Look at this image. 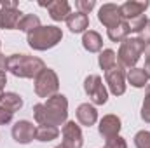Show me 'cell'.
I'll return each mask as SVG.
<instances>
[{"instance_id": "cell-11", "label": "cell", "mask_w": 150, "mask_h": 148, "mask_svg": "<svg viewBox=\"0 0 150 148\" xmlns=\"http://www.w3.org/2000/svg\"><path fill=\"white\" fill-rule=\"evenodd\" d=\"M35 125L28 120H19L12 125V138L14 141L21 143V145H28L30 141L35 140Z\"/></svg>"}, {"instance_id": "cell-29", "label": "cell", "mask_w": 150, "mask_h": 148, "mask_svg": "<svg viewBox=\"0 0 150 148\" xmlns=\"http://www.w3.org/2000/svg\"><path fill=\"white\" fill-rule=\"evenodd\" d=\"M12 115H14V113H11V111H7L5 108H2V106H0V125L9 124V122L12 120Z\"/></svg>"}, {"instance_id": "cell-34", "label": "cell", "mask_w": 150, "mask_h": 148, "mask_svg": "<svg viewBox=\"0 0 150 148\" xmlns=\"http://www.w3.org/2000/svg\"><path fill=\"white\" fill-rule=\"evenodd\" d=\"M54 148H63V147H61V145H58V147H54Z\"/></svg>"}, {"instance_id": "cell-20", "label": "cell", "mask_w": 150, "mask_h": 148, "mask_svg": "<svg viewBox=\"0 0 150 148\" xmlns=\"http://www.w3.org/2000/svg\"><path fill=\"white\" fill-rule=\"evenodd\" d=\"M127 82L133 85V87H145L147 84H149V77L147 73L143 72V68H131L129 72H127Z\"/></svg>"}, {"instance_id": "cell-32", "label": "cell", "mask_w": 150, "mask_h": 148, "mask_svg": "<svg viewBox=\"0 0 150 148\" xmlns=\"http://www.w3.org/2000/svg\"><path fill=\"white\" fill-rule=\"evenodd\" d=\"M7 61H9V58H5L4 54H0V72L7 70Z\"/></svg>"}, {"instance_id": "cell-30", "label": "cell", "mask_w": 150, "mask_h": 148, "mask_svg": "<svg viewBox=\"0 0 150 148\" xmlns=\"http://www.w3.org/2000/svg\"><path fill=\"white\" fill-rule=\"evenodd\" d=\"M138 38H140L142 42H145V45H149V44H150V19H149L147 26L143 28V32L140 33V37H138Z\"/></svg>"}, {"instance_id": "cell-19", "label": "cell", "mask_w": 150, "mask_h": 148, "mask_svg": "<svg viewBox=\"0 0 150 148\" xmlns=\"http://www.w3.org/2000/svg\"><path fill=\"white\" fill-rule=\"evenodd\" d=\"M98 63H100V68H101V70L108 72V70H112V68H115V66L119 65V61H117V54L113 52L112 49H103V51L100 52Z\"/></svg>"}, {"instance_id": "cell-28", "label": "cell", "mask_w": 150, "mask_h": 148, "mask_svg": "<svg viewBox=\"0 0 150 148\" xmlns=\"http://www.w3.org/2000/svg\"><path fill=\"white\" fill-rule=\"evenodd\" d=\"M105 148H127V143L122 136H113L105 141Z\"/></svg>"}, {"instance_id": "cell-18", "label": "cell", "mask_w": 150, "mask_h": 148, "mask_svg": "<svg viewBox=\"0 0 150 148\" xmlns=\"http://www.w3.org/2000/svg\"><path fill=\"white\" fill-rule=\"evenodd\" d=\"M0 106L5 108L7 111H11V113H14V111L23 108V99L16 92H4V96L0 98Z\"/></svg>"}, {"instance_id": "cell-6", "label": "cell", "mask_w": 150, "mask_h": 148, "mask_svg": "<svg viewBox=\"0 0 150 148\" xmlns=\"http://www.w3.org/2000/svg\"><path fill=\"white\" fill-rule=\"evenodd\" d=\"M84 91L94 105H105L108 101V92L100 75H87L84 80Z\"/></svg>"}, {"instance_id": "cell-2", "label": "cell", "mask_w": 150, "mask_h": 148, "mask_svg": "<svg viewBox=\"0 0 150 148\" xmlns=\"http://www.w3.org/2000/svg\"><path fill=\"white\" fill-rule=\"evenodd\" d=\"M7 70L14 77H19V78H37L45 70V63L35 56L12 54V56H9Z\"/></svg>"}, {"instance_id": "cell-1", "label": "cell", "mask_w": 150, "mask_h": 148, "mask_svg": "<svg viewBox=\"0 0 150 148\" xmlns=\"http://www.w3.org/2000/svg\"><path fill=\"white\" fill-rule=\"evenodd\" d=\"M68 117V99L63 94L49 98L45 103H37L33 106V118L38 125H65Z\"/></svg>"}, {"instance_id": "cell-26", "label": "cell", "mask_w": 150, "mask_h": 148, "mask_svg": "<svg viewBox=\"0 0 150 148\" xmlns=\"http://www.w3.org/2000/svg\"><path fill=\"white\" fill-rule=\"evenodd\" d=\"M142 118L150 124V84L147 85V92H145V101L142 105Z\"/></svg>"}, {"instance_id": "cell-9", "label": "cell", "mask_w": 150, "mask_h": 148, "mask_svg": "<svg viewBox=\"0 0 150 148\" xmlns=\"http://www.w3.org/2000/svg\"><path fill=\"white\" fill-rule=\"evenodd\" d=\"M105 82L110 89L113 96H122L126 92V75H124V68L120 65H117L115 68L105 72Z\"/></svg>"}, {"instance_id": "cell-4", "label": "cell", "mask_w": 150, "mask_h": 148, "mask_svg": "<svg viewBox=\"0 0 150 148\" xmlns=\"http://www.w3.org/2000/svg\"><path fill=\"white\" fill-rule=\"evenodd\" d=\"M145 42H142L138 37L134 38H126L124 42H120V49L117 54V61L122 68H134V65L138 63L140 56L145 52Z\"/></svg>"}, {"instance_id": "cell-7", "label": "cell", "mask_w": 150, "mask_h": 148, "mask_svg": "<svg viewBox=\"0 0 150 148\" xmlns=\"http://www.w3.org/2000/svg\"><path fill=\"white\" fill-rule=\"evenodd\" d=\"M21 18H23V14L18 9V2H14V0L0 2V28L16 30Z\"/></svg>"}, {"instance_id": "cell-13", "label": "cell", "mask_w": 150, "mask_h": 148, "mask_svg": "<svg viewBox=\"0 0 150 148\" xmlns=\"http://www.w3.org/2000/svg\"><path fill=\"white\" fill-rule=\"evenodd\" d=\"M120 118L117 115H105L101 120H100V125H98V131H100V136L107 141L113 136H119V131H120Z\"/></svg>"}, {"instance_id": "cell-3", "label": "cell", "mask_w": 150, "mask_h": 148, "mask_svg": "<svg viewBox=\"0 0 150 148\" xmlns=\"http://www.w3.org/2000/svg\"><path fill=\"white\" fill-rule=\"evenodd\" d=\"M63 38V32L58 26H38L33 32L28 33L26 42L32 49L35 51H47L52 49L54 45H58Z\"/></svg>"}, {"instance_id": "cell-8", "label": "cell", "mask_w": 150, "mask_h": 148, "mask_svg": "<svg viewBox=\"0 0 150 148\" xmlns=\"http://www.w3.org/2000/svg\"><path fill=\"white\" fill-rule=\"evenodd\" d=\"M61 136H63V141H61L63 148H82V145H84V136H82L80 125L75 124V120H68L63 125Z\"/></svg>"}, {"instance_id": "cell-12", "label": "cell", "mask_w": 150, "mask_h": 148, "mask_svg": "<svg viewBox=\"0 0 150 148\" xmlns=\"http://www.w3.org/2000/svg\"><path fill=\"white\" fill-rule=\"evenodd\" d=\"M40 7H45L47 9V12H49V16H51V19H54V21H67V18L72 14V11H70V4L67 2V0H52V2H40L38 4Z\"/></svg>"}, {"instance_id": "cell-35", "label": "cell", "mask_w": 150, "mask_h": 148, "mask_svg": "<svg viewBox=\"0 0 150 148\" xmlns=\"http://www.w3.org/2000/svg\"><path fill=\"white\" fill-rule=\"evenodd\" d=\"M2 96H4V92H2V91H0V98H2Z\"/></svg>"}, {"instance_id": "cell-17", "label": "cell", "mask_w": 150, "mask_h": 148, "mask_svg": "<svg viewBox=\"0 0 150 148\" xmlns=\"http://www.w3.org/2000/svg\"><path fill=\"white\" fill-rule=\"evenodd\" d=\"M82 45H84V49L89 51V52H100L101 47H103V38H101V35H100L98 32L89 30V32H86L84 37H82Z\"/></svg>"}, {"instance_id": "cell-27", "label": "cell", "mask_w": 150, "mask_h": 148, "mask_svg": "<svg viewBox=\"0 0 150 148\" xmlns=\"http://www.w3.org/2000/svg\"><path fill=\"white\" fill-rule=\"evenodd\" d=\"M75 7L79 9V12L89 14V12L96 7V2H94V0H77V2H75Z\"/></svg>"}, {"instance_id": "cell-22", "label": "cell", "mask_w": 150, "mask_h": 148, "mask_svg": "<svg viewBox=\"0 0 150 148\" xmlns=\"http://www.w3.org/2000/svg\"><path fill=\"white\" fill-rule=\"evenodd\" d=\"M59 136V129L54 125H38L35 129V140L38 141H52Z\"/></svg>"}, {"instance_id": "cell-10", "label": "cell", "mask_w": 150, "mask_h": 148, "mask_svg": "<svg viewBox=\"0 0 150 148\" xmlns=\"http://www.w3.org/2000/svg\"><path fill=\"white\" fill-rule=\"evenodd\" d=\"M98 19L101 25L108 28H115L117 25H120L124 19H122V14H120V5H115V4H103L98 11Z\"/></svg>"}, {"instance_id": "cell-24", "label": "cell", "mask_w": 150, "mask_h": 148, "mask_svg": "<svg viewBox=\"0 0 150 148\" xmlns=\"http://www.w3.org/2000/svg\"><path fill=\"white\" fill-rule=\"evenodd\" d=\"M147 23H149V19H147V16L145 14H142V16H138V18H134V19H131V21H127V25H129V32L131 33H142L143 32V28L147 26Z\"/></svg>"}, {"instance_id": "cell-23", "label": "cell", "mask_w": 150, "mask_h": 148, "mask_svg": "<svg viewBox=\"0 0 150 148\" xmlns=\"http://www.w3.org/2000/svg\"><path fill=\"white\" fill-rule=\"evenodd\" d=\"M38 26H40V19H38V16H35V14H23V18L19 19L16 30H21V32L30 33V32H33L35 28H38Z\"/></svg>"}, {"instance_id": "cell-16", "label": "cell", "mask_w": 150, "mask_h": 148, "mask_svg": "<svg viewBox=\"0 0 150 148\" xmlns=\"http://www.w3.org/2000/svg\"><path fill=\"white\" fill-rule=\"evenodd\" d=\"M67 26L72 33H86L87 26H89V18L87 14H82V12H72L68 18H67Z\"/></svg>"}, {"instance_id": "cell-15", "label": "cell", "mask_w": 150, "mask_h": 148, "mask_svg": "<svg viewBox=\"0 0 150 148\" xmlns=\"http://www.w3.org/2000/svg\"><path fill=\"white\" fill-rule=\"evenodd\" d=\"M77 120H79L82 125L91 127V125H94L96 120H98V111H96V108H94L93 105L82 103V105L77 108Z\"/></svg>"}, {"instance_id": "cell-31", "label": "cell", "mask_w": 150, "mask_h": 148, "mask_svg": "<svg viewBox=\"0 0 150 148\" xmlns=\"http://www.w3.org/2000/svg\"><path fill=\"white\" fill-rule=\"evenodd\" d=\"M143 72L150 78V44L145 47V66H143Z\"/></svg>"}, {"instance_id": "cell-21", "label": "cell", "mask_w": 150, "mask_h": 148, "mask_svg": "<svg viewBox=\"0 0 150 148\" xmlns=\"http://www.w3.org/2000/svg\"><path fill=\"white\" fill-rule=\"evenodd\" d=\"M129 25H127V21H122L120 25H117L115 28H108L107 30V35L108 38L112 40V42H124L126 38L129 37Z\"/></svg>"}, {"instance_id": "cell-33", "label": "cell", "mask_w": 150, "mask_h": 148, "mask_svg": "<svg viewBox=\"0 0 150 148\" xmlns=\"http://www.w3.org/2000/svg\"><path fill=\"white\" fill-rule=\"evenodd\" d=\"M5 84H7V75H5V72H0V91L4 89Z\"/></svg>"}, {"instance_id": "cell-14", "label": "cell", "mask_w": 150, "mask_h": 148, "mask_svg": "<svg viewBox=\"0 0 150 148\" xmlns=\"http://www.w3.org/2000/svg\"><path fill=\"white\" fill-rule=\"evenodd\" d=\"M150 2H136V0H129V2H124L120 5V14H122V19L124 21H131L142 14H145V11L149 9Z\"/></svg>"}, {"instance_id": "cell-5", "label": "cell", "mask_w": 150, "mask_h": 148, "mask_svg": "<svg viewBox=\"0 0 150 148\" xmlns=\"http://www.w3.org/2000/svg\"><path fill=\"white\" fill-rule=\"evenodd\" d=\"M59 89V78L54 70L45 68L42 73L35 78V94L38 98H52L58 94Z\"/></svg>"}, {"instance_id": "cell-25", "label": "cell", "mask_w": 150, "mask_h": 148, "mask_svg": "<svg viewBox=\"0 0 150 148\" xmlns=\"http://www.w3.org/2000/svg\"><path fill=\"white\" fill-rule=\"evenodd\" d=\"M136 148H150V132L149 131H138L134 136Z\"/></svg>"}]
</instances>
